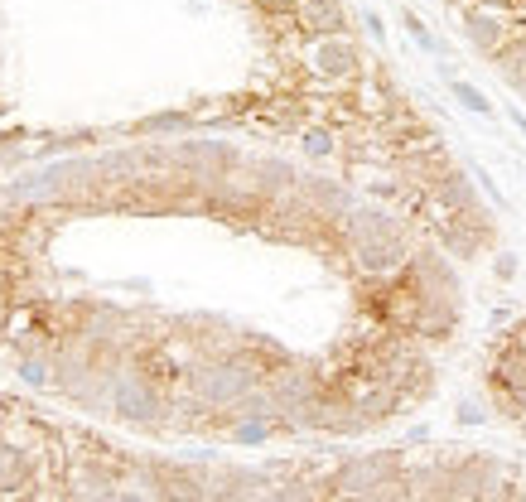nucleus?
Returning <instances> with one entry per match:
<instances>
[{
    "mask_svg": "<svg viewBox=\"0 0 526 502\" xmlns=\"http://www.w3.org/2000/svg\"><path fill=\"white\" fill-rule=\"evenodd\" d=\"M314 73H324L329 83H353L362 73V58L343 34H324V44L314 49Z\"/></svg>",
    "mask_w": 526,
    "mask_h": 502,
    "instance_id": "1",
    "label": "nucleus"
},
{
    "mask_svg": "<svg viewBox=\"0 0 526 502\" xmlns=\"http://www.w3.org/2000/svg\"><path fill=\"white\" fill-rule=\"evenodd\" d=\"M314 391H319L314 372H305V367H280L276 377H271V387H266V396H271L276 411H300V406L314 401Z\"/></svg>",
    "mask_w": 526,
    "mask_h": 502,
    "instance_id": "2",
    "label": "nucleus"
},
{
    "mask_svg": "<svg viewBox=\"0 0 526 502\" xmlns=\"http://www.w3.org/2000/svg\"><path fill=\"white\" fill-rule=\"evenodd\" d=\"M498 493V464L493 459H464L449 469V498H488Z\"/></svg>",
    "mask_w": 526,
    "mask_h": 502,
    "instance_id": "3",
    "label": "nucleus"
},
{
    "mask_svg": "<svg viewBox=\"0 0 526 502\" xmlns=\"http://www.w3.org/2000/svg\"><path fill=\"white\" fill-rule=\"evenodd\" d=\"M295 25L305 34H343L348 15H343V0H295Z\"/></svg>",
    "mask_w": 526,
    "mask_h": 502,
    "instance_id": "4",
    "label": "nucleus"
},
{
    "mask_svg": "<svg viewBox=\"0 0 526 502\" xmlns=\"http://www.w3.org/2000/svg\"><path fill=\"white\" fill-rule=\"evenodd\" d=\"M493 387H507L526 396V348L522 343H507L498 353V363H493Z\"/></svg>",
    "mask_w": 526,
    "mask_h": 502,
    "instance_id": "5",
    "label": "nucleus"
},
{
    "mask_svg": "<svg viewBox=\"0 0 526 502\" xmlns=\"http://www.w3.org/2000/svg\"><path fill=\"white\" fill-rule=\"evenodd\" d=\"M29 483V449L0 445V493H15Z\"/></svg>",
    "mask_w": 526,
    "mask_h": 502,
    "instance_id": "6",
    "label": "nucleus"
},
{
    "mask_svg": "<svg viewBox=\"0 0 526 502\" xmlns=\"http://www.w3.org/2000/svg\"><path fill=\"white\" fill-rule=\"evenodd\" d=\"M454 92H459V97H464V107H473V112H488V102H483V97H478V92H473V87H454Z\"/></svg>",
    "mask_w": 526,
    "mask_h": 502,
    "instance_id": "7",
    "label": "nucleus"
},
{
    "mask_svg": "<svg viewBox=\"0 0 526 502\" xmlns=\"http://www.w3.org/2000/svg\"><path fill=\"white\" fill-rule=\"evenodd\" d=\"M333 150V140L324 136V131H314V136H309V155H329Z\"/></svg>",
    "mask_w": 526,
    "mask_h": 502,
    "instance_id": "8",
    "label": "nucleus"
},
{
    "mask_svg": "<svg viewBox=\"0 0 526 502\" xmlns=\"http://www.w3.org/2000/svg\"><path fill=\"white\" fill-rule=\"evenodd\" d=\"M512 343H522V348H526V319L517 324V329H512Z\"/></svg>",
    "mask_w": 526,
    "mask_h": 502,
    "instance_id": "9",
    "label": "nucleus"
}]
</instances>
